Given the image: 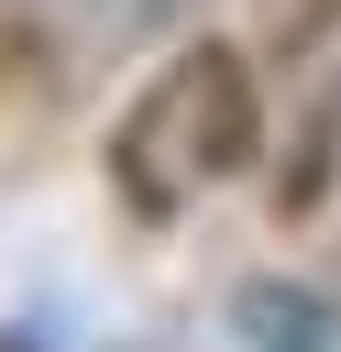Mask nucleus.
<instances>
[{"mask_svg": "<svg viewBox=\"0 0 341 352\" xmlns=\"http://www.w3.org/2000/svg\"><path fill=\"white\" fill-rule=\"evenodd\" d=\"M231 319H242L253 352H341L330 297H308V286H286V275H253V286L231 297Z\"/></svg>", "mask_w": 341, "mask_h": 352, "instance_id": "nucleus-2", "label": "nucleus"}, {"mask_svg": "<svg viewBox=\"0 0 341 352\" xmlns=\"http://www.w3.org/2000/svg\"><path fill=\"white\" fill-rule=\"evenodd\" d=\"M264 143V99H253V66L231 44H187L176 66L143 77V99L121 110L110 132V176L143 220H176L198 209L209 187H231Z\"/></svg>", "mask_w": 341, "mask_h": 352, "instance_id": "nucleus-1", "label": "nucleus"}]
</instances>
